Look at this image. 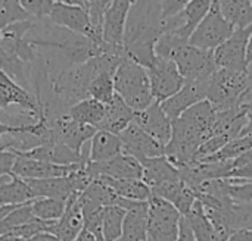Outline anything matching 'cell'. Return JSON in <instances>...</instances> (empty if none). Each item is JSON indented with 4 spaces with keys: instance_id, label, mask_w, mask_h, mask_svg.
<instances>
[{
    "instance_id": "9",
    "label": "cell",
    "mask_w": 252,
    "mask_h": 241,
    "mask_svg": "<svg viewBox=\"0 0 252 241\" xmlns=\"http://www.w3.org/2000/svg\"><path fill=\"white\" fill-rule=\"evenodd\" d=\"M49 22L56 27L66 28L75 34L84 35L94 43H103L92 28L87 10L84 9V0H61L55 1L49 15Z\"/></svg>"
},
{
    "instance_id": "29",
    "label": "cell",
    "mask_w": 252,
    "mask_h": 241,
    "mask_svg": "<svg viewBox=\"0 0 252 241\" xmlns=\"http://www.w3.org/2000/svg\"><path fill=\"white\" fill-rule=\"evenodd\" d=\"M68 115L72 121H75L78 124L89 125V127L99 130V127L103 121V116H105V105L89 97V99L71 106L68 109Z\"/></svg>"
},
{
    "instance_id": "44",
    "label": "cell",
    "mask_w": 252,
    "mask_h": 241,
    "mask_svg": "<svg viewBox=\"0 0 252 241\" xmlns=\"http://www.w3.org/2000/svg\"><path fill=\"white\" fill-rule=\"evenodd\" d=\"M177 241H196L185 216L182 218V222H180V234H179Z\"/></svg>"
},
{
    "instance_id": "8",
    "label": "cell",
    "mask_w": 252,
    "mask_h": 241,
    "mask_svg": "<svg viewBox=\"0 0 252 241\" xmlns=\"http://www.w3.org/2000/svg\"><path fill=\"white\" fill-rule=\"evenodd\" d=\"M233 32H235V28L223 16L219 1H213L208 13L201 21L198 28L193 31L189 43L198 49L214 52L224 41H227Z\"/></svg>"
},
{
    "instance_id": "45",
    "label": "cell",
    "mask_w": 252,
    "mask_h": 241,
    "mask_svg": "<svg viewBox=\"0 0 252 241\" xmlns=\"http://www.w3.org/2000/svg\"><path fill=\"white\" fill-rule=\"evenodd\" d=\"M227 241H252V227L251 228H244L232 234Z\"/></svg>"
},
{
    "instance_id": "16",
    "label": "cell",
    "mask_w": 252,
    "mask_h": 241,
    "mask_svg": "<svg viewBox=\"0 0 252 241\" xmlns=\"http://www.w3.org/2000/svg\"><path fill=\"white\" fill-rule=\"evenodd\" d=\"M87 169L93 180L99 177H108L112 180H142L143 178V166L142 163L126 153H121L120 156L102 162V163H87Z\"/></svg>"
},
{
    "instance_id": "4",
    "label": "cell",
    "mask_w": 252,
    "mask_h": 241,
    "mask_svg": "<svg viewBox=\"0 0 252 241\" xmlns=\"http://www.w3.org/2000/svg\"><path fill=\"white\" fill-rule=\"evenodd\" d=\"M155 54L173 60L185 80L211 78L217 71L214 52L198 49L173 32L161 35L155 47Z\"/></svg>"
},
{
    "instance_id": "24",
    "label": "cell",
    "mask_w": 252,
    "mask_h": 241,
    "mask_svg": "<svg viewBox=\"0 0 252 241\" xmlns=\"http://www.w3.org/2000/svg\"><path fill=\"white\" fill-rule=\"evenodd\" d=\"M134 115L136 112L118 94H115V97L105 105V116L99 130L120 135L134 121Z\"/></svg>"
},
{
    "instance_id": "18",
    "label": "cell",
    "mask_w": 252,
    "mask_h": 241,
    "mask_svg": "<svg viewBox=\"0 0 252 241\" xmlns=\"http://www.w3.org/2000/svg\"><path fill=\"white\" fill-rule=\"evenodd\" d=\"M117 206L126 209L121 241H146L149 202H131L118 199Z\"/></svg>"
},
{
    "instance_id": "19",
    "label": "cell",
    "mask_w": 252,
    "mask_h": 241,
    "mask_svg": "<svg viewBox=\"0 0 252 241\" xmlns=\"http://www.w3.org/2000/svg\"><path fill=\"white\" fill-rule=\"evenodd\" d=\"M83 165H87V163H80V165H72V166H61V165H53V163H47V162H41V161L16 156V161L13 165V177H18L21 180L62 178V177H68L71 172H74L75 169H78Z\"/></svg>"
},
{
    "instance_id": "39",
    "label": "cell",
    "mask_w": 252,
    "mask_h": 241,
    "mask_svg": "<svg viewBox=\"0 0 252 241\" xmlns=\"http://www.w3.org/2000/svg\"><path fill=\"white\" fill-rule=\"evenodd\" d=\"M109 0H84V9L87 10L92 28L94 32L102 37V28H103V18L109 7ZM103 40V38H102Z\"/></svg>"
},
{
    "instance_id": "2",
    "label": "cell",
    "mask_w": 252,
    "mask_h": 241,
    "mask_svg": "<svg viewBox=\"0 0 252 241\" xmlns=\"http://www.w3.org/2000/svg\"><path fill=\"white\" fill-rule=\"evenodd\" d=\"M124 54V47H112L106 53L93 57L86 63L59 69L52 75L47 74L53 99L66 109L89 99V87L92 81L102 72L115 74Z\"/></svg>"
},
{
    "instance_id": "10",
    "label": "cell",
    "mask_w": 252,
    "mask_h": 241,
    "mask_svg": "<svg viewBox=\"0 0 252 241\" xmlns=\"http://www.w3.org/2000/svg\"><path fill=\"white\" fill-rule=\"evenodd\" d=\"M146 71L151 82L152 97L157 103H162L167 99L173 97L186 81L173 60L159 56L154 59V62L146 68Z\"/></svg>"
},
{
    "instance_id": "12",
    "label": "cell",
    "mask_w": 252,
    "mask_h": 241,
    "mask_svg": "<svg viewBox=\"0 0 252 241\" xmlns=\"http://www.w3.org/2000/svg\"><path fill=\"white\" fill-rule=\"evenodd\" d=\"M10 106L21 107L24 115L34 121L43 116V109L35 96L0 69V109L6 112Z\"/></svg>"
},
{
    "instance_id": "49",
    "label": "cell",
    "mask_w": 252,
    "mask_h": 241,
    "mask_svg": "<svg viewBox=\"0 0 252 241\" xmlns=\"http://www.w3.org/2000/svg\"><path fill=\"white\" fill-rule=\"evenodd\" d=\"M74 241H96V239H94L89 231L83 230V231L80 233V236H78V237H77Z\"/></svg>"
},
{
    "instance_id": "25",
    "label": "cell",
    "mask_w": 252,
    "mask_h": 241,
    "mask_svg": "<svg viewBox=\"0 0 252 241\" xmlns=\"http://www.w3.org/2000/svg\"><path fill=\"white\" fill-rule=\"evenodd\" d=\"M143 166V178L142 181L151 188H157L165 183L180 180L179 169L167 159V156L152 158L142 162Z\"/></svg>"
},
{
    "instance_id": "38",
    "label": "cell",
    "mask_w": 252,
    "mask_h": 241,
    "mask_svg": "<svg viewBox=\"0 0 252 241\" xmlns=\"http://www.w3.org/2000/svg\"><path fill=\"white\" fill-rule=\"evenodd\" d=\"M32 219H34V215H32V209H31V202L16 208L0 222V237L10 234L12 231L28 224Z\"/></svg>"
},
{
    "instance_id": "3",
    "label": "cell",
    "mask_w": 252,
    "mask_h": 241,
    "mask_svg": "<svg viewBox=\"0 0 252 241\" xmlns=\"http://www.w3.org/2000/svg\"><path fill=\"white\" fill-rule=\"evenodd\" d=\"M164 32L161 1H133L126 24L124 53L139 65L148 68L157 57L155 47Z\"/></svg>"
},
{
    "instance_id": "21",
    "label": "cell",
    "mask_w": 252,
    "mask_h": 241,
    "mask_svg": "<svg viewBox=\"0 0 252 241\" xmlns=\"http://www.w3.org/2000/svg\"><path fill=\"white\" fill-rule=\"evenodd\" d=\"M84 230V216L78 196H72L66 200V208L59 221H56L47 233L56 236L61 241H74Z\"/></svg>"
},
{
    "instance_id": "50",
    "label": "cell",
    "mask_w": 252,
    "mask_h": 241,
    "mask_svg": "<svg viewBox=\"0 0 252 241\" xmlns=\"http://www.w3.org/2000/svg\"><path fill=\"white\" fill-rule=\"evenodd\" d=\"M247 60H248V66L252 63V32L248 41V50H247Z\"/></svg>"
},
{
    "instance_id": "42",
    "label": "cell",
    "mask_w": 252,
    "mask_h": 241,
    "mask_svg": "<svg viewBox=\"0 0 252 241\" xmlns=\"http://www.w3.org/2000/svg\"><path fill=\"white\" fill-rule=\"evenodd\" d=\"M15 161H16V156L12 152L0 149V184L7 181L10 177H13Z\"/></svg>"
},
{
    "instance_id": "41",
    "label": "cell",
    "mask_w": 252,
    "mask_h": 241,
    "mask_svg": "<svg viewBox=\"0 0 252 241\" xmlns=\"http://www.w3.org/2000/svg\"><path fill=\"white\" fill-rule=\"evenodd\" d=\"M227 180L252 181V150L233 161V169Z\"/></svg>"
},
{
    "instance_id": "30",
    "label": "cell",
    "mask_w": 252,
    "mask_h": 241,
    "mask_svg": "<svg viewBox=\"0 0 252 241\" xmlns=\"http://www.w3.org/2000/svg\"><path fill=\"white\" fill-rule=\"evenodd\" d=\"M219 6L223 16L235 29H245L252 27L251 0H219Z\"/></svg>"
},
{
    "instance_id": "35",
    "label": "cell",
    "mask_w": 252,
    "mask_h": 241,
    "mask_svg": "<svg viewBox=\"0 0 252 241\" xmlns=\"http://www.w3.org/2000/svg\"><path fill=\"white\" fill-rule=\"evenodd\" d=\"M114 75L112 72H102L99 74L89 87V97L100 102L102 105H108L115 97V85H114Z\"/></svg>"
},
{
    "instance_id": "34",
    "label": "cell",
    "mask_w": 252,
    "mask_h": 241,
    "mask_svg": "<svg viewBox=\"0 0 252 241\" xmlns=\"http://www.w3.org/2000/svg\"><path fill=\"white\" fill-rule=\"evenodd\" d=\"M126 209L112 205L103 211V241H118L123 236Z\"/></svg>"
},
{
    "instance_id": "28",
    "label": "cell",
    "mask_w": 252,
    "mask_h": 241,
    "mask_svg": "<svg viewBox=\"0 0 252 241\" xmlns=\"http://www.w3.org/2000/svg\"><path fill=\"white\" fill-rule=\"evenodd\" d=\"M211 0H190L188 1L183 15H185V22L183 25L176 29V31H168L173 32L174 35H177L179 38L189 41L193 31L198 28V25L201 24V21L205 18V15L208 13L210 7H211Z\"/></svg>"
},
{
    "instance_id": "22",
    "label": "cell",
    "mask_w": 252,
    "mask_h": 241,
    "mask_svg": "<svg viewBox=\"0 0 252 241\" xmlns=\"http://www.w3.org/2000/svg\"><path fill=\"white\" fill-rule=\"evenodd\" d=\"M72 174V172H71ZM71 174L62 178H47V180H24L32 191L34 199H58L68 200L72 196H80Z\"/></svg>"
},
{
    "instance_id": "33",
    "label": "cell",
    "mask_w": 252,
    "mask_h": 241,
    "mask_svg": "<svg viewBox=\"0 0 252 241\" xmlns=\"http://www.w3.org/2000/svg\"><path fill=\"white\" fill-rule=\"evenodd\" d=\"M66 208L65 200H58V199H34L31 202V209L34 218L55 224L56 221L61 219Z\"/></svg>"
},
{
    "instance_id": "31",
    "label": "cell",
    "mask_w": 252,
    "mask_h": 241,
    "mask_svg": "<svg viewBox=\"0 0 252 241\" xmlns=\"http://www.w3.org/2000/svg\"><path fill=\"white\" fill-rule=\"evenodd\" d=\"M32 200V191L24 180L10 177L7 181L0 184V206H19Z\"/></svg>"
},
{
    "instance_id": "47",
    "label": "cell",
    "mask_w": 252,
    "mask_h": 241,
    "mask_svg": "<svg viewBox=\"0 0 252 241\" xmlns=\"http://www.w3.org/2000/svg\"><path fill=\"white\" fill-rule=\"evenodd\" d=\"M241 137H252V110L248 113V122H247Z\"/></svg>"
},
{
    "instance_id": "46",
    "label": "cell",
    "mask_w": 252,
    "mask_h": 241,
    "mask_svg": "<svg viewBox=\"0 0 252 241\" xmlns=\"http://www.w3.org/2000/svg\"><path fill=\"white\" fill-rule=\"evenodd\" d=\"M28 241H61L56 236L50 234V233H41V234H37L34 236L32 239H30Z\"/></svg>"
},
{
    "instance_id": "48",
    "label": "cell",
    "mask_w": 252,
    "mask_h": 241,
    "mask_svg": "<svg viewBox=\"0 0 252 241\" xmlns=\"http://www.w3.org/2000/svg\"><path fill=\"white\" fill-rule=\"evenodd\" d=\"M19 206H22V205H19ZM19 206H0V222H1L12 211H15V209L19 208Z\"/></svg>"
},
{
    "instance_id": "7",
    "label": "cell",
    "mask_w": 252,
    "mask_h": 241,
    "mask_svg": "<svg viewBox=\"0 0 252 241\" xmlns=\"http://www.w3.org/2000/svg\"><path fill=\"white\" fill-rule=\"evenodd\" d=\"M182 218L171 203L152 196L149 199L146 241H177Z\"/></svg>"
},
{
    "instance_id": "32",
    "label": "cell",
    "mask_w": 252,
    "mask_h": 241,
    "mask_svg": "<svg viewBox=\"0 0 252 241\" xmlns=\"http://www.w3.org/2000/svg\"><path fill=\"white\" fill-rule=\"evenodd\" d=\"M196 241H220L214 225L205 214V209L199 200L193 205L188 216H185Z\"/></svg>"
},
{
    "instance_id": "37",
    "label": "cell",
    "mask_w": 252,
    "mask_h": 241,
    "mask_svg": "<svg viewBox=\"0 0 252 241\" xmlns=\"http://www.w3.org/2000/svg\"><path fill=\"white\" fill-rule=\"evenodd\" d=\"M252 150V137H238L229 141L220 152L214 156L202 161V162H221V161H235L239 156L245 155L247 152Z\"/></svg>"
},
{
    "instance_id": "23",
    "label": "cell",
    "mask_w": 252,
    "mask_h": 241,
    "mask_svg": "<svg viewBox=\"0 0 252 241\" xmlns=\"http://www.w3.org/2000/svg\"><path fill=\"white\" fill-rule=\"evenodd\" d=\"M154 197H159L168 203H171L182 216H188L189 212L192 211L193 205L196 203V194L195 191L188 187L182 178L176 180V181H170L165 183L154 190H151Z\"/></svg>"
},
{
    "instance_id": "52",
    "label": "cell",
    "mask_w": 252,
    "mask_h": 241,
    "mask_svg": "<svg viewBox=\"0 0 252 241\" xmlns=\"http://www.w3.org/2000/svg\"><path fill=\"white\" fill-rule=\"evenodd\" d=\"M0 241H28V240L16 239V237H12V236H3V237H0Z\"/></svg>"
},
{
    "instance_id": "36",
    "label": "cell",
    "mask_w": 252,
    "mask_h": 241,
    "mask_svg": "<svg viewBox=\"0 0 252 241\" xmlns=\"http://www.w3.org/2000/svg\"><path fill=\"white\" fill-rule=\"evenodd\" d=\"M32 21L19 0H0V31L18 22Z\"/></svg>"
},
{
    "instance_id": "6",
    "label": "cell",
    "mask_w": 252,
    "mask_h": 241,
    "mask_svg": "<svg viewBox=\"0 0 252 241\" xmlns=\"http://www.w3.org/2000/svg\"><path fill=\"white\" fill-rule=\"evenodd\" d=\"M250 90V77L247 72L217 69L210 81L207 100L217 112L241 107L245 94Z\"/></svg>"
},
{
    "instance_id": "51",
    "label": "cell",
    "mask_w": 252,
    "mask_h": 241,
    "mask_svg": "<svg viewBox=\"0 0 252 241\" xmlns=\"http://www.w3.org/2000/svg\"><path fill=\"white\" fill-rule=\"evenodd\" d=\"M248 77H250V91H251V102H250V107L252 110V63L248 66Z\"/></svg>"
},
{
    "instance_id": "26",
    "label": "cell",
    "mask_w": 252,
    "mask_h": 241,
    "mask_svg": "<svg viewBox=\"0 0 252 241\" xmlns=\"http://www.w3.org/2000/svg\"><path fill=\"white\" fill-rule=\"evenodd\" d=\"M123 152V143L120 135H115L112 133L97 130L93 138L89 144V161L92 163H102L108 162L117 156H120Z\"/></svg>"
},
{
    "instance_id": "14",
    "label": "cell",
    "mask_w": 252,
    "mask_h": 241,
    "mask_svg": "<svg viewBox=\"0 0 252 241\" xmlns=\"http://www.w3.org/2000/svg\"><path fill=\"white\" fill-rule=\"evenodd\" d=\"M211 78H198V80H186L183 87L170 99L161 103L162 110L170 118V121H176L180 118L188 109L192 106L207 100L208 88Z\"/></svg>"
},
{
    "instance_id": "11",
    "label": "cell",
    "mask_w": 252,
    "mask_h": 241,
    "mask_svg": "<svg viewBox=\"0 0 252 241\" xmlns=\"http://www.w3.org/2000/svg\"><path fill=\"white\" fill-rule=\"evenodd\" d=\"M251 32L252 27L245 29H235L232 37L214 50V62L217 69H229L238 72L248 71L247 50Z\"/></svg>"
},
{
    "instance_id": "40",
    "label": "cell",
    "mask_w": 252,
    "mask_h": 241,
    "mask_svg": "<svg viewBox=\"0 0 252 241\" xmlns=\"http://www.w3.org/2000/svg\"><path fill=\"white\" fill-rule=\"evenodd\" d=\"M30 18L35 22L47 21L53 7V0H19Z\"/></svg>"
},
{
    "instance_id": "5",
    "label": "cell",
    "mask_w": 252,
    "mask_h": 241,
    "mask_svg": "<svg viewBox=\"0 0 252 241\" xmlns=\"http://www.w3.org/2000/svg\"><path fill=\"white\" fill-rule=\"evenodd\" d=\"M114 85L115 93L134 112H142L154 103L146 68L130 59L127 54H124L115 71Z\"/></svg>"
},
{
    "instance_id": "20",
    "label": "cell",
    "mask_w": 252,
    "mask_h": 241,
    "mask_svg": "<svg viewBox=\"0 0 252 241\" xmlns=\"http://www.w3.org/2000/svg\"><path fill=\"white\" fill-rule=\"evenodd\" d=\"M133 1L128 0H112L105 18H103V28H102V38L103 43L112 47H123L124 43V32L127 16L130 12Z\"/></svg>"
},
{
    "instance_id": "1",
    "label": "cell",
    "mask_w": 252,
    "mask_h": 241,
    "mask_svg": "<svg viewBox=\"0 0 252 241\" xmlns=\"http://www.w3.org/2000/svg\"><path fill=\"white\" fill-rule=\"evenodd\" d=\"M216 116L213 105L204 100L173 121V135L165 146V156L176 168L195 162L199 147L213 135Z\"/></svg>"
},
{
    "instance_id": "43",
    "label": "cell",
    "mask_w": 252,
    "mask_h": 241,
    "mask_svg": "<svg viewBox=\"0 0 252 241\" xmlns=\"http://www.w3.org/2000/svg\"><path fill=\"white\" fill-rule=\"evenodd\" d=\"M32 122L31 124H24V125H10V124H6L0 119V140L4 137V135H10V134H15V133H27L30 131Z\"/></svg>"
},
{
    "instance_id": "27",
    "label": "cell",
    "mask_w": 252,
    "mask_h": 241,
    "mask_svg": "<svg viewBox=\"0 0 252 241\" xmlns=\"http://www.w3.org/2000/svg\"><path fill=\"white\" fill-rule=\"evenodd\" d=\"M103 184H106L118 199L131 202H149L152 197L151 188L142 180H112L108 177H99Z\"/></svg>"
},
{
    "instance_id": "53",
    "label": "cell",
    "mask_w": 252,
    "mask_h": 241,
    "mask_svg": "<svg viewBox=\"0 0 252 241\" xmlns=\"http://www.w3.org/2000/svg\"><path fill=\"white\" fill-rule=\"evenodd\" d=\"M118 241H121V240H118Z\"/></svg>"
},
{
    "instance_id": "15",
    "label": "cell",
    "mask_w": 252,
    "mask_h": 241,
    "mask_svg": "<svg viewBox=\"0 0 252 241\" xmlns=\"http://www.w3.org/2000/svg\"><path fill=\"white\" fill-rule=\"evenodd\" d=\"M120 138L123 143V152L136 158L140 163L146 159L165 156V147L134 122L120 134Z\"/></svg>"
},
{
    "instance_id": "17",
    "label": "cell",
    "mask_w": 252,
    "mask_h": 241,
    "mask_svg": "<svg viewBox=\"0 0 252 241\" xmlns=\"http://www.w3.org/2000/svg\"><path fill=\"white\" fill-rule=\"evenodd\" d=\"M133 122L151 137H154L158 143H161L164 147L170 143L173 135V122L162 110L161 103L154 102L145 110L136 112Z\"/></svg>"
},
{
    "instance_id": "13",
    "label": "cell",
    "mask_w": 252,
    "mask_h": 241,
    "mask_svg": "<svg viewBox=\"0 0 252 241\" xmlns=\"http://www.w3.org/2000/svg\"><path fill=\"white\" fill-rule=\"evenodd\" d=\"M46 121L49 127L53 130L56 143L66 146L77 153H81L86 143L90 141L97 131L93 127L83 125V124L72 121L68 112L55 115L52 118H46Z\"/></svg>"
}]
</instances>
